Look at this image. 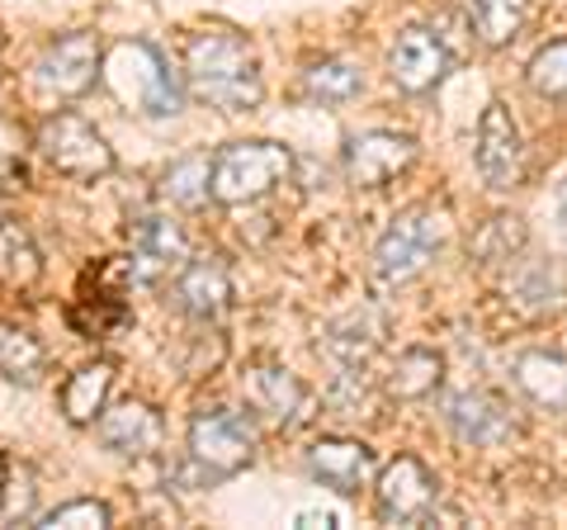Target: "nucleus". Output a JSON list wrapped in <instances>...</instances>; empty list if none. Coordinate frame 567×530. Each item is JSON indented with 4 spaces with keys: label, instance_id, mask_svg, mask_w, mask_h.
Listing matches in <instances>:
<instances>
[{
    "label": "nucleus",
    "instance_id": "12",
    "mask_svg": "<svg viewBox=\"0 0 567 530\" xmlns=\"http://www.w3.org/2000/svg\"><path fill=\"white\" fill-rule=\"evenodd\" d=\"M388 72H393V85L406 95H425L435 91L450 72V48L440 43V33L431 29H402L393 43V58H388Z\"/></svg>",
    "mask_w": 567,
    "mask_h": 530
},
{
    "label": "nucleus",
    "instance_id": "32",
    "mask_svg": "<svg viewBox=\"0 0 567 530\" xmlns=\"http://www.w3.org/2000/svg\"><path fill=\"white\" fill-rule=\"evenodd\" d=\"M298 526H336V511H303Z\"/></svg>",
    "mask_w": 567,
    "mask_h": 530
},
{
    "label": "nucleus",
    "instance_id": "24",
    "mask_svg": "<svg viewBox=\"0 0 567 530\" xmlns=\"http://www.w3.org/2000/svg\"><path fill=\"white\" fill-rule=\"evenodd\" d=\"M322 346H327V356H331L336 365L360 369V365L379 350V327H374V317H369V313H350V317H341V323L327 332Z\"/></svg>",
    "mask_w": 567,
    "mask_h": 530
},
{
    "label": "nucleus",
    "instance_id": "8",
    "mask_svg": "<svg viewBox=\"0 0 567 530\" xmlns=\"http://www.w3.org/2000/svg\"><path fill=\"white\" fill-rule=\"evenodd\" d=\"M100 58H104V52H100L95 33L76 29V33H62V39H52L43 48V58H39V67H33V77H39V85H43L48 95L76 100V95H85L100 81Z\"/></svg>",
    "mask_w": 567,
    "mask_h": 530
},
{
    "label": "nucleus",
    "instance_id": "9",
    "mask_svg": "<svg viewBox=\"0 0 567 530\" xmlns=\"http://www.w3.org/2000/svg\"><path fill=\"white\" fill-rule=\"evenodd\" d=\"M477 171H483L487 190L511 194L525 181V147H520V129L511 119L506 104H487L483 123H477Z\"/></svg>",
    "mask_w": 567,
    "mask_h": 530
},
{
    "label": "nucleus",
    "instance_id": "34",
    "mask_svg": "<svg viewBox=\"0 0 567 530\" xmlns=\"http://www.w3.org/2000/svg\"><path fill=\"white\" fill-rule=\"evenodd\" d=\"M554 204H558V218H563V223H567V181H563V185H558V200H554Z\"/></svg>",
    "mask_w": 567,
    "mask_h": 530
},
{
    "label": "nucleus",
    "instance_id": "18",
    "mask_svg": "<svg viewBox=\"0 0 567 530\" xmlns=\"http://www.w3.org/2000/svg\"><path fill=\"white\" fill-rule=\"evenodd\" d=\"M100 440L114 455L142 459V455H152L156 446H162V417H156L152 402L123 398V402H114V408L100 412Z\"/></svg>",
    "mask_w": 567,
    "mask_h": 530
},
{
    "label": "nucleus",
    "instance_id": "1",
    "mask_svg": "<svg viewBox=\"0 0 567 530\" xmlns=\"http://www.w3.org/2000/svg\"><path fill=\"white\" fill-rule=\"evenodd\" d=\"M185 85L194 100L213 104L223 114L256 110L265 100L256 48L237 29H199L185 43Z\"/></svg>",
    "mask_w": 567,
    "mask_h": 530
},
{
    "label": "nucleus",
    "instance_id": "27",
    "mask_svg": "<svg viewBox=\"0 0 567 530\" xmlns=\"http://www.w3.org/2000/svg\"><path fill=\"white\" fill-rule=\"evenodd\" d=\"M208 175H213V156L208 152H189L181 162H171L166 181H162V194L171 204L181 208H199L208 200Z\"/></svg>",
    "mask_w": 567,
    "mask_h": 530
},
{
    "label": "nucleus",
    "instance_id": "21",
    "mask_svg": "<svg viewBox=\"0 0 567 530\" xmlns=\"http://www.w3.org/2000/svg\"><path fill=\"white\" fill-rule=\"evenodd\" d=\"M48 375V350L33 332L14 327V323H0V379L10 384H24L33 388Z\"/></svg>",
    "mask_w": 567,
    "mask_h": 530
},
{
    "label": "nucleus",
    "instance_id": "20",
    "mask_svg": "<svg viewBox=\"0 0 567 530\" xmlns=\"http://www.w3.org/2000/svg\"><path fill=\"white\" fill-rule=\"evenodd\" d=\"M110 388H114V365L110 360L81 365L76 375L66 379V388H62V412H66L71 427H91V421L104 412Z\"/></svg>",
    "mask_w": 567,
    "mask_h": 530
},
{
    "label": "nucleus",
    "instance_id": "23",
    "mask_svg": "<svg viewBox=\"0 0 567 530\" xmlns=\"http://www.w3.org/2000/svg\"><path fill=\"white\" fill-rule=\"evenodd\" d=\"M43 275L39 246L14 218H0V285L6 289H29Z\"/></svg>",
    "mask_w": 567,
    "mask_h": 530
},
{
    "label": "nucleus",
    "instance_id": "33",
    "mask_svg": "<svg viewBox=\"0 0 567 530\" xmlns=\"http://www.w3.org/2000/svg\"><path fill=\"white\" fill-rule=\"evenodd\" d=\"M6 479H10V459L0 455V507H6Z\"/></svg>",
    "mask_w": 567,
    "mask_h": 530
},
{
    "label": "nucleus",
    "instance_id": "14",
    "mask_svg": "<svg viewBox=\"0 0 567 530\" xmlns=\"http://www.w3.org/2000/svg\"><path fill=\"white\" fill-rule=\"evenodd\" d=\"M445 421H450V431L464 440V446H477V450L506 446V440L516 436V421H511L506 402L496 398V394H483V388L454 394L445 402Z\"/></svg>",
    "mask_w": 567,
    "mask_h": 530
},
{
    "label": "nucleus",
    "instance_id": "19",
    "mask_svg": "<svg viewBox=\"0 0 567 530\" xmlns=\"http://www.w3.org/2000/svg\"><path fill=\"white\" fill-rule=\"evenodd\" d=\"M516 384L529 402L548 412H567V360L554 350H525L516 360Z\"/></svg>",
    "mask_w": 567,
    "mask_h": 530
},
{
    "label": "nucleus",
    "instance_id": "22",
    "mask_svg": "<svg viewBox=\"0 0 567 530\" xmlns=\"http://www.w3.org/2000/svg\"><path fill=\"white\" fill-rule=\"evenodd\" d=\"M440 379H445V360H440L431 346H412L393 360V369H388V394L412 402V398L435 394Z\"/></svg>",
    "mask_w": 567,
    "mask_h": 530
},
{
    "label": "nucleus",
    "instance_id": "28",
    "mask_svg": "<svg viewBox=\"0 0 567 530\" xmlns=\"http://www.w3.org/2000/svg\"><path fill=\"white\" fill-rule=\"evenodd\" d=\"M308 95L327 100V104H341V100H354L360 95V72L346 62V58H327L308 67Z\"/></svg>",
    "mask_w": 567,
    "mask_h": 530
},
{
    "label": "nucleus",
    "instance_id": "5",
    "mask_svg": "<svg viewBox=\"0 0 567 530\" xmlns=\"http://www.w3.org/2000/svg\"><path fill=\"white\" fill-rule=\"evenodd\" d=\"M39 152L48 156L52 171L71 175V181H104L114 171V147L104 143V133L91 119L58 110L43 119L39 129Z\"/></svg>",
    "mask_w": 567,
    "mask_h": 530
},
{
    "label": "nucleus",
    "instance_id": "30",
    "mask_svg": "<svg viewBox=\"0 0 567 530\" xmlns=\"http://www.w3.org/2000/svg\"><path fill=\"white\" fill-rule=\"evenodd\" d=\"M114 521V511L95 502V498H81V502H62V507H52L39 517L43 530H104Z\"/></svg>",
    "mask_w": 567,
    "mask_h": 530
},
{
    "label": "nucleus",
    "instance_id": "2",
    "mask_svg": "<svg viewBox=\"0 0 567 530\" xmlns=\"http://www.w3.org/2000/svg\"><path fill=\"white\" fill-rule=\"evenodd\" d=\"M100 81L123 110L142 119H175L185 104L181 77L166 67V58L147 39H123L100 58Z\"/></svg>",
    "mask_w": 567,
    "mask_h": 530
},
{
    "label": "nucleus",
    "instance_id": "29",
    "mask_svg": "<svg viewBox=\"0 0 567 530\" xmlns=\"http://www.w3.org/2000/svg\"><path fill=\"white\" fill-rule=\"evenodd\" d=\"M525 77H529V91H535V95H544V100H567V39L539 48Z\"/></svg>",
    "mask_w": 567,
    "mask_h": 530
},
{
    "label": "nucleus",
    "instance_id": "6",
    "mask_svg": "<svg viewBox=\"0 0 567 530\" xmlns=\"http://www.w3.org/2000/svg\"><path fill=\"white\" fill-rule=\"evenodd\" d=\"M189 459L213 479H233L256 459V427L233 408H204L189 421Z\"/></svg>",
    "mask_w": 567,
    "mask_h": 530
},
{
    "label": "nucleus",
    "instance_id": "17",
    "mask_svg": "<svg viewBox=\"0 0 567 530\" xmlns=\"http://www.w3.org/2000/svg\"><path fill=\"white\" fill-rule=\"evenodd\" d=\"M374 450L364 446V440H317V446L308 450V473L317 483H327L336 492H360L369 488V479H374Z\"/></svg>",
    "mask_w": 567,
    "mask_h": 530
},
{
    "label": "nucleus",
    "instance_id": "11",
    "mask_svg": "<svg viewBox=\"0 0 567 530\" xmlns=\"http://www.w3.org/2000/svg\"><path fill=\"white\" fill-rule=\"evenodd\" d=\"M412 162H416V143L406 133L374 129L346 143V175L360 190H379L388 181H398L402 171H412Z\"/></svg>",
    "mask_w": 567,
    "mask_h": 530
},
{
    "label": "nucleus",
    "instance_id": "10",
    "mask_svg": "<svg viewBox=\"0 0 567 530\" xmlns=\"http://www.w3.org/2000/svg\"><path fill=\"white\" fill-rule=\"evenodd\" d=\"M128 242H133V256H128L133 285H162L166 275H175L189 261V237L181 233V223H171L162 214L137 218Z\"/></svg>",
    "mask_w": 567,
    "mask_h": 530
},
{
    "label": "nucleus",
    "instance_id": "4",
    "mask_svg": "<svg viewBox=\"0 0 567 530\" xmlns=\"http://www.w3.org/2000/svg\"><path fill=\"white\" fill-rule=\"evenodd\" d=\"M293 175V152L279 143H233L213 156L208 200L218 204H256Z\"/></svg>",
    "mask_w": 567,
    "mask_h": 530
},
{
    "label": "nucleus",
    "instance_id": "7",
    "mask_svg": "<svg viewBox=\"0 0 567 530\" xmlns=\"http://www.w3.org/2000/svg\"><path fill=\"white\" fill-rule=\"evenodd\" d=\"M379 521L388 526H421L431 521V511L440 502L435 473L421 465L416 455H398L393 465L379 473Z\"/></svg>",
    "mask_w": 567,
    "mask_h": 530
},
{
    "label": "nucleus",
    "instance_id": "31",
    "mask_svg": "<svg viewBox=\"0 0 567 530\" xmlns=\"http://www.w3.org/2000/svg\"><path fill=\"white\" fill-rule=\"evenodd\" d=\"M24 152H29V133L20 123L0 119V181H10V175H20L24 166Z\"/></svg>",
    "mask_w": 567,
    "mask_h": 530
},
{
    "label": "nucleus",
    "instance_id": "26",
    "mask_svg": "<svg viewBox=\"0 0 567 530\" xmlns=\"http://www.w3.org/2000/svg\"><path fill=\"white\" fill-rule=\"evenodd\" d=\"M520 246H525V223L516 214H496L473 233L468 252L477 265H511L520 256Z\"/></svg>",
    "mask_w": 567,
    "mask_h": 530
},
{
    "label": "nucleus",
    "instance_id": "15",
    "mask_svg": "<svg viewBox=\"0 0 567 530\" xmlns=\"http://www.w3.org/2000/svg\"><path fill=\"white\" fill-rule=\"evenodd\" d=\"M506 298L511 308L535 317V323H544V317H558L567 308V261H520L516 275L506 279Z\"/></svg>",
    "mask_w": 567,
    "mask_h": 530
},
{
    "label": "nucleus",
    "instance_id": "25",
    "mask_svg": "<svg viewBox=\"0 0 567 530\" xmlns=\"http://www.w3.org/2000/svg\"><path fill=\"white\" fill-rule=\"evenodd\" d=\"M529 20V0H477L473 6V29L483 48H506Z\"/></svg>",
    "mask_w": 567,
    "mask_h": 530
},
{
    "label": "nucleus",
    "instance_id": "16",
    "mask_svg": "<svg viewBox=\"0 0 567 530\" xmlns=\"http://www.w3.org/2000/svg\"><path fill=\"white\" fill-rule=\"evenodd\" d=\"M241 394L265 421H270V427L289 431V427H298V421L308 417V388L298 384V375H289V369H279V365L246 369Z\"/></svg>",
    "mask_w": 567,
    "mask_h": 530
},
{
    "label": "nucleus",
    "instance_id": "3",
    "mask_svg": "<svg viewBox=\"0 0 567 530\" xmlns=\"http://www.w3.org/2000/svg\"><path fill=\"white\" fill-rule=\"evenodd\" d=\"M450 242V208L445 204H412L406 214L393 218V227L374 246V285L379 289H402L440 256Z\"/></svg>",
    "mask_w": 567,
    "mask_h": 530
},
{
    "label": "nucleus",
    "instance_id": "13",
    "mask_svg": "<svg viewBox=\"0 0 567 530\" xmlns=\"http://www.w3.org/2000/svg\"><path fill=\"white\" fill-rule=\"evenodd\" d=\"M233 304V279H227V265L218 256H189L181 271H175V308L194 323H218Z\"/></svg>",
    "mask_w": 567,
    "mask_h": 530
}]
</instances>
